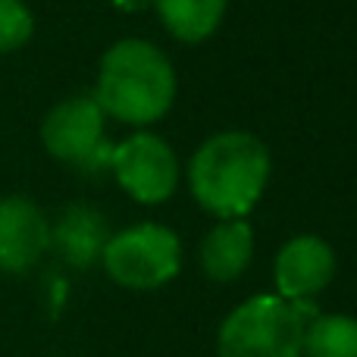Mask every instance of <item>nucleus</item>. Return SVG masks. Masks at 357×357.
I'll use <instances>...</instances> for the list:
<instances>
[{"label": "nucleus", "mask_w": 357, "mask_h": 357, "mask_svg": "<svg viewBox=\"0 0 357 357\" xmlns=\"http://www.w3.org/2000/svg\"><path fill=\"white\" fill-rule=\"evenodd\" d=\"M301 357H357V320L345 314H317L304 329Z\"/></svg>", "instance_id": "12"}, {"label": "nucleus", "mask_w": 357, "mask_h": 357, "mask_svg": "<svg viewBox=\"0 0 357 357\" xmlns=\"http://www.w3.org/2000/svg\"><path fill=\"white\" fill-rule=\"evenodd\" d=\"M94 100L104 116H113L126 126H151L173 107L176 73L169 56L144 38L116 41L98 69Z\"/></svg>", "instance_id": "2"}, {"label": "nucleus", "mask_w": 357, "mask_h": 357, "mask_svg": "<svg viewBox=\"0 0 357 357\" xmlns=\"http://www.w3.org/2000/svg\"><path fill=\"white\" fill-rule=\"evenodd\" d=\"M104 110L94 94L66 98L44 116L41 142L56 160L82 169L110 167V144H104Z\"/></svg>", "instance_id": "5"}, {"label": "nucleus", "mask_w": 357, "mask_h": 357, "mask_svg": "<svg viewBox=\"0 0 357 357\" xmlns=\"http://www.w3.org/2000/svg\"><path fill=\"white\" fill-rule=\"evenodd\" d=\"M107 241H110V226H107L104 213L88 204L66 207L56 226L50 229V245L73 266H91L94 260H100Z\"/></svg>", "instance_id": "9"}, {"label": "nucleus", "mask_w": 357, "mask_h": 357, "mask_svg": "<svg viewBox=\"0 0 357 357\" xmlns=\"http://www.w3.org/2000/svg\"><path fill=\"white\" fill-rule=\"evenodd\" d=\"M270 182V151L248 132H220L195 151L188 185L195 201L220 220H245Z\"/></svg>", "instance_id": "1"}, {"label": "nucleus", "mask_w": 357, "mask_h": 357, "mask_svg": "<svg viewBox=\"0 0 357 357\" xmlns=\"http://www.w3.org/2000/svg\"><path fill=\"white\" fill-rule=\"evenodd\" d=\"M50 248V226L29 197H0V270L25 273Z\"/></svg>", "instance_id": "8"}, {"label": "nucleus", "mask_w": 357, "mask_h": 357, "mask_svg": "<svg viewBox=\"0 0 357 357\" xmlns=\"http://www.w3.org/2000/svg\"><path fill=\"white\" fill-rule=\"evenodd\" d=\"M100 260H104L107 276L116 285L151 291L178 276L182 245L173 229L160 226V222H142V226L110 235Z\"/></svg>", "instance_id": "4"}, {"label": "nucleus", "mask_w": 357, "mask_h": 357, "mask_svg": "<svg viewBox=\"0 0 357 357\" xmlns=\"http://www.w3.org/2000/svg\"><path fill=\"white\" fill-rule=\"evenodd\" d=\"M31 31H35V19L29 6L22 0H0V54L25 47Z\"/></svg>", "instance_id": "13"}, {"label": "nucleus", "mask_w": 357, "mask_h": 357, "mask_svg": "<svg viewBox=\"0 0 357 357\" xmlns=\"http://www.w3.org/2000/svg\"><path fill=\"white\" fill-rule=\"evenodd\" d=\"M116 182L138 204H163L178 185V160L167 142L154 132H138L126 138L110 154Z\"/></svg>", "instance_id": "6"}, {"label": "nucleus", "mask_w": 357, "mask_h": 357, "mask_svg": "<svg viewBox=\"0 0 357 357\" xmlns=\"http://www.w3.org/2000/svg\"><path fill=\"white\" fill-rule=\"evenodd\" d=\"M310 320H317L314 301L254 295L222 320L216 357H301Z\"/></svg>", "instance_id": "3"}, {"label": "nucleus", "mask_w": 357, "mask_h": 357, "mask_svg": "<svg viewBox=\"0 0 357 357\" xmlns=\"http://www.w3.org/2000/svg\"><path fill=\"white\" fill-rule=\"evenodd\" d=\"M163 29L185 44L207 41L226 16V0H151Z\"/></svg>", "instance_id": "11"}, {"label": "nucleus", "mask_w": 357, "mask_h": 357, "mask_svg": "<svg viewBox=\"0 0 357 357\" xmlns=\"http://www.w3.org/2000/svg\"><path fill=\"white\" fill-rule=\"evenodd\" d=\"M276 289L289 301H314L335 276V251L320 235H298L276 254Z\"/></svg>", "instance_id": "7"}, {"label": "nucleus", "mask_w": 357, "mask_h": 357, "mask_svg": "<svg viewBox=\"0 0 357 357\" xmlns=\"http://www.w3.org/2000/svg\"><path fill=\"white\" fill-rule=\"evenodd\" d=\"M113 3H116L119 10H126V13H135V10H144V6H151V0H113Z\"/></svg>", "instance_id": "14"}, {"label": "nucleus", "mask_w": 357, "mask_h": 357, "mask_svg": "<svg viewBox=\"0 0 357 357\" xmlns=\"http://www.w3.org/2000/svg\"><path fill=\"white\" fill-rule=\"evenodd\" d=\"M201 270L213 282H235L254 257V232L245 220H220L201 241Z\"/></svg>", "instance_id": "10"}]
</instances>
